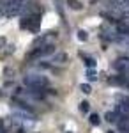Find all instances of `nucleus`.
I'll return each instance as SVG.
<instances>
[{
    "label": "nucleus",
    "mask_w": 129,
    "mask_h": 133,
    "mask_svg": "<svg viewBox=\"0 0 129 133\" xmlns=\"http://www.w3.org/2000/svg\"><path fill=\"white\" fill-rule=\"evenodd\" d=\"M80 110H81L83 114H87L90 110V103L89 101H81V103H80Z\"/></svg>",
    "instance_id": "9"
},
{
    "label": "nucleus",
    "mask_w": 129,
    "mask_h": 133,
    "mask_svg": "<svg viewBox=\"0 0 129 133\" xmlns=\"http://www.w3.org/2000/svg\"><path fill=\"white\" fill-rule=\"evenodd\" d=\"M127 46H129V39H127Z\"/></svg>",
    "instance_id": "15"
},
{
    "label": "nucleus",
    "mask_w": 129,
    "mask_h": 133,
    "mask_svg": "<svg viewBox=\"0 0 129 133\" xmlns=\"http://www.w3.org/2000/svg\"><path fill=\"white\" fill-rule=\"evenodd\" d=\"M0 133H5V126H4L2 121H0Z\"/></svg>",
    "instance_id": "14"
},
{
    "label": "nucleus",
    "mask_w": 129,
    "mask_h": 133,
    "mask_svg": "<svg viewBox=\"0 0 129 133\" xmlns=\"http://www.w3.org/2000/svg\"><path fill=\"white\" fill-rule=\"evenodd\" d=\"M104 119H106V121H108V123H119L120 121V115L117 112H115V110H113V112H106V115H104Z\"/></svg>",
    "instance_id": "6"
},
{
    "label": "nucleus",
    "mask_w": 129,
    "mask_h": 133,
    "mask_svg": "<svg viewBox=\"0 0 129 133\" xmlns=\"http://www.w3.org/2000/svg\"><path fill=\"white\" fill-rule=\"evenodd\" d=\"M90 124H92V126H97V124L101 123V117L99 115H97V114H90Z\"/></svg>",
    "instance_id": "8"
},
{
    "label": "nucleus",
    "mask_w": 129,
    "mask_h": 133,
    "mask_svg": "<svg viewBox=\"0 0 129 133\" xmlns=\"http://www.w3.org/2000/svg\"><path fill=\"white\" fill-rule=\"evenodd\" d=\"M39 27H41V14L27 12V14L20 20V29H23V30L37 32V30H39Z\"/></svg>",
    "instance_id": "2"
},
{
    "label": "nucleus",
    "mask_w": 129,
    "mask_h": 133,
    "mask_svg": "<svg viewBox=\"0 0 129 133\" xmlns=\"http://www.w3.org/2000/svg\"><path fill=\"white\" fill-rule=\"evenodd\" d=\"M80 91L83 92V94H90V92H92V89H90L89 83H81V85H80Z\"/></svg>",
    "instance_id": "10"
},
{
    "label": "nucleus",
    "mask_w": 129,
    "mask_h": 133,
    "mask_svg": "<svg viewBox=\"0 0 129 133\" xmlns=\"http://www.w3.org/2000/svg\"><path fill=\"white\" fill-rule=\"evenodd\" d=\"M23 83L28 87V89H48L50 80L44 76V75H27L23 78Z\"/></svg>",
    "instance_id": "3"
},
{
    "label": "nucleus",
    "mask_w": 129,
    "mask_h": 133,
    "mask_svg": "<svg viewBox=\"0 0 129 133\" xmlns=\"http://www.w3.org/2000/svg\"><path fill=\"white\" fill-rule=\"evenodd\" d=\"M23 7H25V0H9L7 7L4 11V16H7V18L18 16L21 11H23Z\"/></svg>",
    "instance_id": "4"
},
{
    "label": "nucleus",
    "mask_w": 129,
    "mask_h": 133,
    "mask_svg": "<svg viewBox=\"0 0 129 133\" xmlns=\"http://www.w3.org/2000/svg\"><path fill=\"white\" fill-rule=\"evenodd\" d=\"M85 66H87L89 69H92V68L96 66V61H94L92 57H87V59H85Z\"/></svg>",
    "instance_id": "11"
},
{
    "label": "nucleus",
    "mask_w": 129,
    "mask_h": 133,
    "mask_svg": "<svg viewBox=\"0 0 129 133\" xmlns=\"http://www.w3.org/2000/svg\"><path fill=\"white\" fill-rule=\"evenodd\" d=\"M67 5H69L73 11H81L83 9V4L80 0H67Z\"/></svg>",
    "instance_id": "7"
},
{
    "label": "nucleus",
    "mask_w": 129,
    "mask_h": 133,
    "mask_svg": "<svg viewBox=\"0 0 129 133\" xmlns=\"http://www.w3.org/2000/svg\"><path fill=\"white\" fill-rule=\"evenodd\" d=\"M78 39L80 41H87V39H89V34L85 30H78Z\"/></svg>",
    "instance_id": "12"
},
{
    "label": "nucleus",
    "mask_w": 129,
    "mask_h": 133,
    "mask_svg": "<svg viewBox=\"0 0 129 133\" xmlns=\"http://www.w3.org/2000/svg\"><path fill=\"white\" fill-rule=\"evenodd\" d=\"M53 53H57L53 43H50V44H39V46H34V48L27 53V59H28V61H37V59H41V57L53 55Z\"/></svg>",
    "instance_id": "1"
},
{
    "label": "nucleus",
    "mask_w": 129,
    "mask_h": 133,
    "mask_svg": "<svg viewBox=\"0 0 129 133\" xmlns=\"http://www.w3.org/2000/svg\"><path fill=\"white\" fill-rule=\"evenodd\" d=\"M51 61L55 62V64H66V62L69 61V57H67V53H64V51H57V53H53V59Z\"/></svg>",
    "instance_id": "5"
},
{
    "label": "nucleus",
    "mask_w": 129,
    "mask_h": 133,
    "mask_svg": "<svg viewBox=\"0 0 129 133\" xmlns=\"http://www.w3.org/2000/svg\"><path fill=\"white\" fill-rule=\"evenodd\" d=\"M87 75H89V80H96V78H97V76H96V73L92 71V69H89V73H87Z\"/></svg>",
    "instance_id": "13"
}]
</instances>
